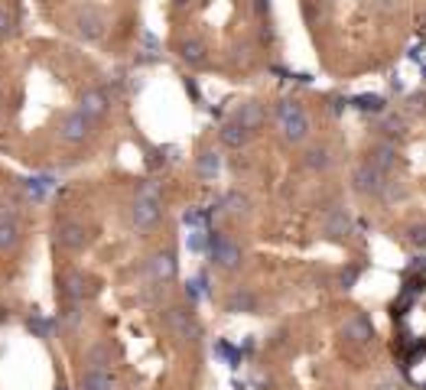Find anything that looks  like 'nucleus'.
<instances>
[{"mask_svg":"<svg viewBox=\"0 0 426 390\" xmlns=\"http://www.w3.org/2000/svg\"><path fill=\"white\" fill-rule=\"evenodd\" d=\"M306 166L316 172H326L332 166V153H329V146H309L306 150Z\"/></svg>","mask_w":426,"mask_h":390,"instance_id":"aec40b11","label":"nucleus"},{"mask_svg":"<svg viewBox=\"0 0 426 390\" xmlns=\"http://www.w3.org/2000/svg\"><path fill=\"white\" fill-rule=\"evenodd\" d=\"M173 3H176V7H186V3H189V0H173Z\"/></svg>","mask_w":426,"mask_h":390,"instance_id":"f704fd0d","label":"nucleus"},{"mask_svg":"<svg viewBox=\"0 0 426 390\" xmlns=\"http://www.w3.org/2000/svg\"><path fill=\"white\" fill-rule=\"evenodd\" d=\"M78 111L85 114L88 121H98V117H104L111 111V98L104 95L101 88H88L85 95L78 98Z\"/></svg>","mask_w":426,"mask_h":390,"instance_id":"0eeeda50","label":"nucleus"},{"mask_svg":"<svg viewBox=\"0 0 426 390\" xmlns=\"http://www.w3.org/2000/svg\"><path fill=\"white\" fill-rule=\"evenodd\" d=\"M364 163H371L377 172L388 176V172L397 166V150H394L390 144H375L371 150H368V159H364Z\"/></svg>","mask_w":426,"mask_h":390,"instance_id":"f8f14e48","label":"nucleus"},{"mask_svg":"<svg viewBox=\"0 0 426 390\" xmlns=\"http://www.w3.org/2000/svg\"><path fill=\"white\" fill-rule=\"evenodd\" d=\"M147 267H150V273H153V280L156 283L176 280V254L173 251H156V254L147 260Z\"/></svg>","mask_w":426,"mask_h":390,"instance_id":"9b49d317","label":"nucleus"},{"mask_svg":"<svg viewBox=\"0 0 426 390\" xmlns=\"http://www.w3.org/2000/svg\"><path fill=\"white\" fill-rule=\"evenodd\" d=\"M218 170H222V157H218L215 150H205L199 157V176L212 179V176H218Z\"/></svg>","mask_w":426,"mask_h":390,"instance_id":"b1692460","label":"nucleus"},{"mask_svg":"<svg viewBox=\"0 0 426 390\" xmlns=\"http://www.w3.org/2000/svg\"><path fill=\"white\" fill-rule=\"evenodd\" d=\"M212 260H215V267H222V270L241 267V247L235 241H228V238H215L212 241Z\"/></svg>","mask_w":426,"mask_h":390,"instance_id":"1a4fd4ad","label":"nucleus"},{"mask_svg":"<svg viewBox=\"0 0 426 390\" xmlns=\"http://www.w3.org/2000/svg\"><path fill=\"white\" fill-rule=\"evenodd\" d=\"M403 117H397V114H384L381 117V124H377V134L381 137H403Z\"/></svg>","mask_w":426,"mask_h":390,"instance_id":"5701e85b","label":"nucleus"},{"mask_svg":"<svg viewBox=\"0 0 426 390\" xmlns=\"http://www.w3.org/2000/svg\"><path fill=\"white\" fill-rule=\"evenodd\" d=\"M218 137H222V144L231 146V150H241V146H248V140H251V130H244L241 124H225L222 130H218Z\"/></svg>","mask_w":426,"mask_h":390,"instance_id":"f3484780","label":"nucleus"},{"mask_svg":"<svg viewBox=\"0 0 426 390\" xmlns=\"http://www.w3.org/2000/svg\"><path fill=\"white\" fill-rule=\"evenodd\" d=\"M358 111H371V114H384V98L381 95H358L355 98Z\"/></svg>","mask_w":426,"mask_h":390,"instance_id":"a878e982","label":"nucleus"},{"mask_svg":"<svg viewBox=\"0 0 426 390\" xmlns=\"http://www.w3.org/2000/svg\"><path fill=\"white\" fill-rule=\"evenodd\" d=\"M267 121V114H263V104H257V101H248V104H241L238 114H235V124H241L244 130H257L261 124Z\"/></svg>","mask_w":426,"mask_h":390,"instance_id":"dca6fc26","label":"nucleus"},{"mask_svg":"<svg viewBox=\"0 0 426 390\" xmlns=\"http://www.w3.org/2000/svg\"><path fill=\"white\" fill-rule=\"evenodd\" d=\"M407 241L414 247H426V221H416V225L407 228Z\"/></svg>","mask_w":426,"mask_h":390,"instance_id":"bb28decb","label":"nucleus"},{"mask_svg":"<svg viewBox=\"0 0 426 390\" xmlns=\"http://www.w3.org/2000/svg\"><path fill=\"white\" fill-rule=\"evenodd\" d=\"M267 7H270L267 0H254V10H257V13H263V10H267Z\"/></svg>","mask_w":426,"mask_h":390,"instance_id":"72a5a7b5","label":"nucleus"},{"mask_svg":"<svg viewBox=\"0 0 426 390\" xmlns=\"http://www.w3.org/2000/svg\"><path fill=\"white\" fill-rule=\"evenodd\" d=\"M355 280H358V270H355V267L342 273V286H345V290H348V286H351V283H355Z\"/></svg>","mask_w":426,"mask_h":390,"instance_id":"c756f323","label":"nucleus"},{"mask_svg":"<svg viewBox=\"0 0 426 390\" xmlns=\"http://www.w3.org/2000/svg\"><path fill=\"white\" fill-rule=\"evenodd\" d=\"M56 390H65V384H59V387H56Z\"/></svg>","mask_w":426,"mask_h":390,"instance_id":"c9c22d12","label":"nucleus"},{"mask_svg":"<svg viewBox=\"0 0 426 390\" xmlns=\"http://www.w3.org/2000/svg\"><path fill=\"white\" fill-rule=\"evenodd\" d=\"M56 241L69 247V251H82L88 244V228L82 221H62L59 228H56Z\"/></svg>","mask_w":426,"mask_h":390,"instance_id":"9d476101","label":"nucleus"},{"mask_svg":"<svg viewBox=\"0 0 426 390\" xmlns=\"http://www.w3.org/2000/svg\"><path fill=\"white\" fill-rule=\"evenodd\" d=\"M322 234H329V238H345V234H351V218L345 208H332L326 218H322Z\"/></svg>","mask_w":426,"mask_h":390,"instance_id":"ddd939ff","label":"nucleus"},{"mask_svg":"<svg viewBox=\"0 0 426 390\" xmlns=\"http://www.w3.org/2000/svg\"><path fill=\"white\" fill-rule=\"evenodd\" d=\"M160 211H163V205H160V195H156V189L153 185H143L137 195V202H134V228L137 231H147V228H153L156 221H160Z\"/></svg>","mask_w":426,"mask_h":390,"instance_id":"f03ea898","label":"nucleus"},{"mask_svg":"<svg viewBox=\"0 0 426 390\" xmlns=\"http://www.w3.org/2000/svg\"><path fill=\"white\" fill-rule=\"evenodd\" d=\"M78 390H114V374L104 367H88L78 378Z\"/></svg>","mask_w":426,"mask_h":390,"instance_id":"2eb2a0df","label":"nucleus"},{"mask_svg":"<svg viewBox=\"0 0 426 390\" xmlns=\"http://www.w3.org/2000/svg\"><path fill=\"white\" fill-rule=\"evenodd\" d=\"M104 30H108V16L98 10V7H82L75 13V33L85 43H98L104 36Z\"/></svg>","mask_w":426,"mask_h":390,"instance_id":"20e7f679","label":"nucleus"},{"mask_svg":"<svg viewBox=\"0 0 426 390\" xmlns=\"http://www.w3.org/2000/svg\"><path fill=\"white\" fill-rule=\"evenodd\" d=\"M13 33V13L0 3V39H7Z\"/></svg>","mask_w":426,"mask_h":390,"instance_id":"cd10ccee","label":"nucleus"},{"mask_svg":"<svg viewBox=\"0 0 426 390\" xmlns=\"http://www.w3.org/2000/svg\"><path fill=\"white\" fill-rule=\"evenodd\" d=\"M407 104H410L414 111H426V95H423V91H416V95L407 98Z\"/></svg>","mask_w":426,"mask_h":390,"instance_id":"c85d7f7f","label":"nucleus"},{"mask_svg":"<svg viewBox=\"0 0 426 390\" xmlns=\"http://www.w3.org/2000/svg\"><path fill=\"white\" fill-rule=\"evenodd\" d=\"M88 277L85 273H69V280H65V292H69V299L72 303H82L85 296H91L95 292V286H88Z\"/></svg>","mask_w":426,"mask_h":390,"instance_id":"6ab92c4d","label":"nucleus"},{"mask_svg":"<svg viewBox=\"0 0 426 390\" xmlns=\"http://www.w3.org/2000/svg\"><path fill=\"white\" fill-rule=\"evenodd\" d=\"M85 358H88V365L91 367L111 365V345H108V341H95V345L85 352Z\"/></svg>","mask_w":426,"mask_h":390,"instance_id":"412c9836","label":"nucleus"},{"mask_svg":"<svg viewBox=\"0 0 426 390\" xmlns=\"http://www.w3.org/2000/svg\"><path fill=\"white\" fill-rule=\"evenodd\" d=\"M375 390H403V387L397 384V380H390V378H388V380H377Z\"/></svg>","mask_w":426,"mask_h":390,"instance_id":"7c9ffc66","label":"nucleus"},{"mask_svg":"<svg viewBox=\"0 0 426 390\" xmlns=\"http://www.w3.org/2000/svg\"><path fill=\"white\" fill-rule=\"evenodd\" d=\"M29 329H36L39 335H49V325H46L43 319H29Z\"/></svg>","mask_w":426,"mask_h":390,"instance_id":"2f4dec72","label":"nucleus"},{"mask_svg":"<svg viewBox=\"0 0 426 390\" xmlns=\"http://www.w3.org/2000/svg\"><path fill=\"white\" fill-rule=\"evenodd\" d=\"M179 59L182 62H189V65H192V69H202V65H205V62H209V49H205V43H202V39H182V43H179Z\"/></svg>","mask_w":426,"mask_h":390,"instance_id":"4468645a","label":"nucleus"},{"mask_svg":"<svg viewBox=\"0 0 426 390\" xmlns=\"http://www.w3.org/2000/svg\"><path fill=\"white\" fill-rule=\"evenodd\" d=\"M342 339L351 341V345H368V341L375 339V325H371V319L362 316V312L345 319V325H342Z\"/></svg>","mask_w":426,"mask_h":390,"instance_id":"6e6552de","label":"nucleus"},{"mask_svg":"<svg viewBox=\"0 0 426 390\" xmlns=\"http://www.w3.org/2000/svg\"><path fill=\"white\" fill-rule=\"evenodd\" d=\"M91 130V121H88L82 111H72V114H65L62 121H59V140L65 144H82Z\"/></svg>","mask_w":426,"mask_h":390,"instance_id":"423d86ee","label":"nucleus"},{"mask_svg":"<svg viewBox=\"0 0 426 390\" xmlns=\"http://www.w3.org/2000/svg\"><path fill=\"white\" fill-rule=\"evenodd\" d=\"M423 23H426V20H423Z\"/></svg>","mask_w":426,"mask_h":390,"instance_id":"e433bc0d","label":"nucleus"},{"mask_svg":"<svg viewBox=\"0 0 426 390\" xmlns=\"http://www.w3.org/2000/svg\"><path fill=\"white\" fill-rule=\"evenodd\" d=\"M20 241V225L13 218H0V251H10Z\"/></svg>","mask_w":426,"mask_h":390,"instance_id":"4be33fe9","label":"nucleus"},{"mask_svg":"<svg viewBox=\"0 0 426 390\" xmlns=\"http://www.w3.org/2000/svg\"><path fill=\"white\" fill-rule=\"evenodd\" d=\"M274 114H276V124H280L287 144H303V140L309 137V117H306V111H303L300 101L283 98V101L274 108Z\"/></svg>","mask_w":426,"mask_h":390,"instance_id":"f257e3e1","label":"nucleus"},{"mask_svg":"<svg viewBox=\"0 0 426 390\" xmlns=\"http://www.w3.org/2000/svg\"><path fill=\"white\" fill-rule=\"evenodd\" d=\"M248 208H251V198L241 192H228L225 195V211H231V215H248Z\"/></svg>","mask_w":426,"mask_h":390,"instance_id":"393cba45","label":"nucleus"},{"mask_svg":"<svg viewBox=\"0 0 426 390\" xmlns=\"http://www.w3.org/2000/svg\"><path fill=\"white\" fill-rule=\"evenodd\" d=\"M166 325H169V332H173L179 341H199L202 339V325L192 319V312L189 309H182V306H173V309H166L163 312Z\"/></svg>","mask_w":426,"mask_h":390,"instance_id":"7ed1b4c3","label":"nucleus"},{"mask_svg":"<svg viewBox=\"0 0 426 390\" xmlns=\"http://www.w3.org/2000/svg\"><path fill=\"white\" fill-rule=\"evenodd\" d=\"M228 312H257V296L251 290H235L225 303Z\"/></svg>","mask_w":426,"mask_h":390,"instance_id":"a211bd4d","label":"nucleus"},{"mask_svg":"<svg viewBox=\"0 0 426 390\" xmlns=\"http://www.w3.org/2000/svg\"><path fill=\"white\" fill-rule=\"evenodd\" d=\"M65 322H69V325H78V309H75V306H72V309H65Z\"/></svg>","mask_w":426,"mask_h":390,"instance_id":"473e14b6","label":"nucleus"},{"mask_svg":"<svg viewBox=\"0 0 426 390\" xmlns=\"http://www.w3.org/2000/svg\"><path fill=\"white\" fill-rule=\"evenodd\" d=\"M384 172H377L371 163H362V166H355L351 172V189L358 195H381L384 192Z\"/></svg>","mask_w":426,"mask_h":390,"instance_id":"39448f33","label":"nucleus"}]
</instances>
